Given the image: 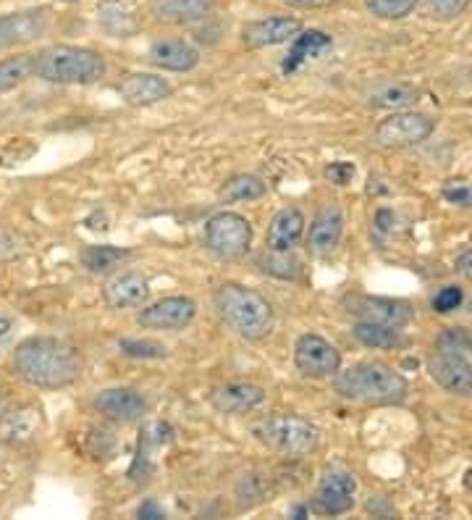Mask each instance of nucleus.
Segmentation results:
<instances>
[{
  "instance_id": "a878e982",
  "label": "nucleus",
  "mask_w": 472,
  "mask_h": 520,
  "mask_svg": "<svg viewBox=\"0 0 472 520\" xmlns=\"http://www.w3.org/2000/svg\"><path fill=\"white\" fill-rule=\"evenodd\" d=\"M354 339L360 345L370 347V350H394V347L404 345L402 331L396 326H383V324H370V321H357L352 329Z\"/></svg>"
},
{
  "instance_id": "f03ea898",
  "label": "nucleus",
  "mask_w": 472,
  "mask_h": 520,
  "mask_svg": "<svg viewBox=\"0 0 472 520\" xmlns=\"http://www.w3.org/2000/svg\"><path fill=\"white\" fill-rule=\"evenodd\" d=\"M336 392L344 400L368 402V405H396L410 392L402 373L383 363H360L347 371H336Z\"/></svg>"
},
{
  "instance_id": "9d476101",
  "label": "nucleus",
  "mask_w": 472,
  "mask_h": 520,
  "mask_svg": "<svg viewBox=\"0 0 472 520\" xmlns=\"http://www.w3.org/2000/svg\"><path fill=\"white\" fill-rule=\"evenodd\" d=\"M197 316V303L189 297H163L158 303L139 310L137 324L153 331L187 329Z\"/></svg>"
},
{
  "instance_id": "473e14b6",
  "label": "nucleus",
  "mask_w": 472,
  "mask_h": 520,
  "mask_svg": "<svg viewBox=\"0 0 472 520\" xmlns=\"http://www.w3.org/2000/svg\"><path fill=\"white\" fill-rule=\"evenodd\" d=\"M121 352L129 358H163L166 347L153 339H121Z\"/></svg>"
},
{
  "instance_id": "f704fd0d",
  "label": "nucleus",
  "mask_w": 472,
  "mask_h": 520,
  "mask_svg": "<svg viewBox=\"0 0 472 520\" xmlns=\"http://www.w3.org/2000/svg\"><path fill=\"white\" fill-rule=\"evenodd\" d=\"M263 268L268 274L281 276V279H294L299 271V263L294 258H289V253H273V258L263 260Z\"/></svg>"
},
{
  "instance_id": "7c9ffc66",
  "label": "nucleus",
  "mask_w": 472,
  "mask_h": 520,
  "mask_svg": "<svg viewBox=\"0 0 472 520\" xmlns=\"http://www.w3.org/2000/svg\"><path fill=\"white\" fill-rule=\"evenodd\" d=\"M417 0H365V8L370 14L378 16V19H386V22H396V19H404L415 11Z\"/></svg>"
},
{
  "instance_id": "a19ab883",
  "label": "nucleus",
  "mask_w": 472,
  "mask_h": 520,
  "mask_svg": "<svg viewBox=\"0 0 472 520\" xmlns=\"http://www.w3.org/2000/svg\"><path fill=\"white\" fill-rule=\"evenodd\" d=\"M286 3L297 8H323V6H331L334 0H286Z\"/></svg>"
},
{
  "instance_id": "ea45409f",
  "label": "nucleus",
  "mask_w": 472,
  "mask_h": 520,
  "mask_svg": "<svg viewBox=\"0 0 472 520\" xmlns=\"http://www.w3.org/2000/svg\"><path fill=\"white\" fill-rule=\"evenodd\" d=\"M457 271L462 276H467V279H472V250H467V253H462L457 258Z\"/></svg>"
},
{
  "instance_id": "cd10ccee",
  "label": "nucleus",
  "mask_w": 472,
  "mask_h": 520,
  "mask_svg": "<svg viewBox=\"0 0 472 520\" xmlns=\"http://www.w3.org/2000/svg\"><path fill=\"white\" fill-rule=\"evenodd\" d=\"M268 192V184L260 176L239 174L221 187L223 203H242V200H257Z\"/></svg>"
},
{
  "instance_id": "c03bdc74",
  "label": "nucleus",
  "mask_w": 472,
  "mask_h": 520,
  "mask_svg": "<svg viewBox=\"0 0 472 520\" xmlns=\"http://www.w3.org/2000/svg\"><path fill=\"white\" fill-rule=\"evenodd\" d=\"M66 3H74V0H66Z\"/></svg>"
},
{
  "instance_id": "a211bd4d",
  "label": "nucleus",
  "mask_w": 472,
  "mask_h": 520,
  "mask_svg": "<svg viewBox=\"0 0 472 520\" xmlns=\"http://www.w3.org/2000/svg\"><path fill=\"white\" fill-rule=\"evenodd\" d=\"M265 400V392L263 387H257V384H250V381H231V384H223L213 392V408L218 413H231V415H239V413H250L255 410L257 405H263Z\"/></svg>"
},
{
  "instance_id": "4468645a",
  "label": "nucleus",
  "mask_w": 472,
  "mask_h": 520,
  "mask_svg": "<svg viewBox=\"0 0 472 520\" xmlns=\"http://www.w3.org/2000/svg\"><path fill=\"white\" fill-rule=\"evenodd\" d=\"M95 410H98L103 418L113 423H134L139 421L147 410L145 397L129 387H111L103 389V392L95 397Z\"/></svg>"
},
{
  "instance_id": "6ab92c4d",
  "label": "nucleus",
  "mask_w": 472,
  "mask_h": 520,
  "mask_svg": "<svg viewBox=\"0 0 472 520\" xmlns=\"http://www.w3.org/2000/svg\"><path fill=\"white\" fill-rule=\"evenodd\" d=\"M171 92L174 90H171L166 79L155 77V74H132L118 85V95L124 98V103L134 108L155 106L160 100H166Z\"/></svg>"
},
{
  "instance_id": "20e7f679",
  "label": "nucleus",
  "mask_w": 472,
  "mask_h": 520,
  "mask_svg": "<svg viewBox=\"0 0 472 520\" xmlns=\"http://www.w3.org/2000/svg\"><path fill=\"white\" fill-rule=\"evenodd\" d=\"M32 77H40L53 85H95L105 77V61L98 50L53 45L35 56Z\"/></svg>"
},
{
  "instance_id": "c9c22d12",
  "label": "nucleus",
  "mask_w": 472,
  "mask_h": 520,
  "mask_svg": "<svg viewBox=\"0 0 472 520\" xmlns=\"http://www.w3.org/2000/svg\"><path fill=\"white\" fill-rule=\"evenodd\" d=\"M470 347H472V337L465 329L446 331L444 337L438 339V350L441 352H457V355H465Z\"/></svg>"
},
{
  "instance_id": "6e6552de",
  "label": "nucleus",
  "mask_w": 472,
  "mask_h": 520,
  "mask_svg": "<svg viewBox=\"0 0 472 520\" xmlns=\"http://www.w3.org/2000/svg\"><path fill=\"white\" fill-rule=\"evenodd\" d=\"M294 366L307 379H328L339 371L341 355L326 337L302 334L294 345Z\"/></svg>"
},
{
  "instance_id": "c756f323",
  "label": "nucleus",
  "mask_w": 472,
  "mask_h": 520,
  "mask_svg": "<svg viewBox=\"0 0 472 520\" xmlns=\"http://www.w3.org/2000/svg\"><path fill=\"white\" fill-rule=\"evenodd\" d=\"M415 100H417V90L407 85L381 87V90H375L373 95H370V103L378 108H402L415 103Z\"/></svg>"
},
{
  "instance_id": "e433bc0d",
  "label": "nucleus",
  "mask_w": 472,
  "mask_h": 520,
  "mask_svg": "<svg viewBox=\"0 0 472 520\" xmlns=\"http://www.w3.org/2000/svg\"><path fill=\"white\" fill-rule=\"evenodd\" d=\"M462 300H465L462 287H444L433 297V310L436 313H452V310H457L462 305Z\"/></svg>"
},
{
  "instance_id": "412c9836",
  "label": "nucleus",
  "mask_w": 472,
  "mask_h": 520,
  "mask_svg": "<svg viewBox=\"0 0 472 520\" xmlns=\"http://www.w3.org/2000/svg\"><path fill=\"white\" fill-rule=\"evenodd\" d=\"M341 232H344V216H341L339 208H323V211L313 218V226H310V234H307L310 253H334L341 242Z\"/></svg>"
},
{
  "instance_id": "4c0bfd02",
  "label": "nucleus",
  "mask_w": 472,
  "mask_h": 520,
  "mask_svg": "<svg viewBox=\"0 0 472 520\" xmlns=\"http://www.w3.org/2000/svg\"><path fill=\"white\" fill-rule=\"evenodd\" d=\"M326 176L334 184H349V182H352V176H354V166L347 161H336V163H331V166H328Z\"/></svg>"
},
{
  "instance_id": "f3484780",
  "label": "nucleus",
  "mask_w": 472,
  "mask_h": 520,
  "mask_svg": "<svg viewBox=\"0 0 472 520\" xmlns=\"http://www.w3.org/2000/svg\"><path fill=\"white\" fill-rule=\"evenodd\" d=\"M305 234V216L299 208H284L271 218L265 245L271 253H292L299 245V239Z\"/></svg>"
},
{
  "instance_id": "0eeeda50",
  "label": "nucleus",
  "mask_w": 472,
  "mask_h": 520,
  "mask_svg": "<svg viewBox=\"0 0 472 520\" xmlns=\"http://www.w3.org/2000/svg\"><path fill=\"white\" fill-rule=\"evenodd\" d=\"M433 119H428L425 113L404 111V113H391L389 119H383L378 127H375L373 140L375 145L389 150L399 148H412V145H420L433 134Z\"/></svg>"
},
{
  "instance_id": "f8f14e48",
  "label": "nucleus",
  "mask_w": 472,
  "mask_h": 520,
  "mask_svg": "<svg viewBox=\"0 0 472 520\" xmlns=\"http://www.w3.org/2000/svg\"><path fill=\"white\" fill-rule=\"evenodd\" d=\"M349 313H352L357 321H370V324H383V326H396L402 329L412 321V308L410 303L404 300H391V297H370L360 295L349 300Z\"/></svg>"
},
{
  "instance_id": "bb28decb",
  "label": "nucleus",
  "mask_w": 472,
  "mask_h": 520,
  "mask_svg": "<svg viewBox=\"0 0 472 520\" xmlns=\"http://www.w3.org/2000/svg\"><path fill=\"white\" fill-rule=\"evenodd\" d=\"M129 250L113 245H92L82 250V266L92 274H108L116 266H121L126 258H129Z\"/></svg>"
},
{
  "instance_id": "aec40b11",
  "label": "nucleus",
  "mask_w": 472,
  "mask_h": 520,
  "mask_svg": "<svg viewBox=\"0 0 472 520\" xmlns=\"http://www.w3.org/2000/svg\"><path fill=\"white\" fill-rule=\"evenodd\" d=\"M216 0H153L150 14L163 24H195L208 19Z\"/></svg>"
},
{
  "instance_id": "b1692460",
  "label": "nucleus",
  "mask_w": 472,
  "mask_h": 520,
  "mask_svg": "<svg viewBox=\"0 0 472 520\" xmlns=\"http://www.w3.org/2000/svg\"><path fill=\"white\" fill-rule=\"evenodd\" d=\"M331 45H334V40H331L326 32H320V29L299 32V35L294 37L292 50H289V56H286V61L281 69H284L286 74H292V71H297L299 66L305 64V61H310V58L323 56L326 50H331Z\"/></svg>"
},
{
  "instance_id": "393cba45",
  "label": "nucleus",
  "mask_w": 472,
  "mask_h": 520,
  "mask_svg": "<svg viewBox=\"0 0 472 520\" xmlns=\"http://www.w3.org/2000/svg\"><path fill=\"white\" fill-rule=\"evenodd\" d=\"M40 410L21 408V410H0V439L11 444L29 442L37 434V421H40Z\"/></svg>"
},
{
  "instance_id": "39448f33",
  "label": "nucleus",
  "mask_w": 472,
  "mask_h": 520,
  "mask_svg": "<svg viewBox=\"0 0 472 520\" xmlns=\"http://www.w3.org/2000/svg\"><path fill=\"white\" fill-rule=\"evenodd\" d=\"M255 434L263 439L268 447H273L281 455L305 457L318 450L320 431L305 418L297 415H271L255 429Z\"/></svg>"
},
{
  "instance_id": "4be33fe9",
  "label": "nucleus",
  "mask_w": 472,
  "mask_h": 520,
  "mask_svg": "<svg viewBox=\"0 0 472 520\" xmlns=\"http://www.w3.org/2000/svg\"><path fill=\"white\" fill-rule=\"evenodd\" d=\"M147 58H150V64L163 71H192L200 64L197 48L184 40H160L150 48Z\"/></svg>"
},
{
  "instance_id": "ddd939ff",
  "label": "nucleus",
  "mask_w": 472,
  "mask_h": 520,
  "mask_svg": "<svg viewBox=\"0 0 472 520\" xmlns=\"http://www.w3.org/2000/svg\"><path fill=\"white\" fill-rule=\"evenodd\" d=\"M302 32V22L292 16H271V19H257V22L244 24L242 40L250 50L273 48L284 45Z\"/></svg>"
},
{
  "instance_id": "2f4dec72",
  "label": "nucleus",
  "mask_w": 472,
  "mask_h": 520,
  "mask_svg": "<svg viewBox=\"0 0 472 520\" xmlns=\"http://www.w3.org/2000/svg\"><path fill=\"white\" fill-rule=\"evenodd\" d=\"M470 6V0H425V11L438 22H452L462 16Z\"/></svg>"
},
{
  "instance_id": "2eb2a0df",
  "label": "nucleus",
  "mask_w": 472,
  "mask_h": 520,
  "mask_svg": "<svg viewBox=\"0 0 472 520\" xmlns=\"http://www.w3.org/2000/svg\"><path fill=\"white\" fill-rule=\"evenodd\" d=\"M428 371L438 387H444L452 394H470L472 392V366L467 363L465 355L457 352H441L438 350L428 360Z\"/></svg>"
},
{
  "instance_id": "79ce46f5",
  "label": "nucleus",
  "mask_w": 472,
  "mask_h": 520,
  "mask_svg": "<svg viewBox=\"0 0 472 520\" xmlns=\"http://www.w3.org/2000/svg\"><path fill=\"white\" fill-rule=\"evenodd\" d=\"M139 518H163V510L155 502H145L139 507Z\"/></svg>"
},
{
  "instance_id": "1a4fd4ad",
  "label": "nucleus",
  "mask_w": 472,
  "mask_h": 520,
  "mask_svg": "<svg viewBox=\"0 0 472 520\" xmlns=\"http://www.w3.org/2000/svg\"><path fill=\"white\" fill-rule=\"evenodd\" d=\"M354 492H357V481H354L352 473L341 471V468H331L320 478L310 510L318 515L349 513L354 505Z\"/></svg>"
},
{
  "instance_id": "c85d7f7f",
  "label": "nucleus",
  "mask_w": 472,
  "mask_h": 520,
  "mask_svg": "<svg viewBox=\"0 0 472 520\" xmlns=\"http://www.w3.org/2000/svg\"><path fill=\"white\" fill-rule=\"evenodd\" d=\"M32 69H35V56L3 58L0 61V95L16 90L24 79L32 77Z\"/></svg>"
},
{
  "instance_id": "58836bf2",
  "label": "nucleus",
  "mask_w": 472,
  "mask_h": 520,
  "mask_svg": "<svg viewBox=\"0 0 472 520\" xmlns=\"http://www.w3.org/2000/svg\"><path fill=\"white\" fill-rule=\"evenodd\" d=\"M16 253V239L11 234L0 232V260L11 258Z\"/></svg>"
},
{
  "instance_id": "f257e3e1",
  "label": "nucleus",
  "mask_w": 472,
  "mask_h": 520,
  "mask_svg": "<svg viewBox=\"0 0 472 520\" xmlns=\"http://www.w3.org/2000/svg\"><path fill=\"white\" fill-rule=\"evenodd\" d=\"M14 371L29 387L63 389L82 376V355L63 339L32 337L16 347Z\"/></svg>"
},
{
  "instance_id": "72a5a7b5",
  "label": "nucleus",
  "mask_w": 472,
  "mask_h": 520,
  "mask_svg": "<svg viewBox=\"0 0 472 520\" xmlns=\"http://www.w3.org/2000/svg\"><path fill=\"white\" fill-rule=\"evenodd\" d=\"M446 203L457 205V208H472V179H449L441 187Z\"/></svg>"
},
{
  "instance_id": "37998d69",
  "label": "nucleus",
  "mask_w": 472,
  "mask_h": 520,
  "mask_svg": "<svg viewBox=\"0 0 472 520\" xmlns=\"http://www.w3.org/2000/svg\"><path fill=\"white\" fill-rule=\"evenodd\" d=\"M3 400H6V392H3V384H0V410H3Z\"/></svg>"
},
{
  "instance_id": "7ed1b4c3",
  "label": "nucleus",
  "mask_w": 472,
  "mask_h": 520,
  "mask_svg": "<svg viewBox=\"0 0 472 520\" xmlns=\"http://www.w3.org/2000/svg\"><path fill=\"white\" fill-rule=\"evenodd\" d=\"M218 316L244 339H263L273 326V308L260 292L226 282L213 295Z\"/></svg>"
},
{
  "instance_id": "9b49d317",
  "label": "nucleus",
  "mask_w": 472,
  "mask_h": 520,
  "mask_svg": "<svg viewBox=\"0 0 472 520\" xmlns=\"http://www.w3.org/2000/svg\"><path fill=\"white\" fill-rule=\"evenodd\" d=\"M48 29V8H29V11H16V14L0 16V50L35 43Z\"/></svg>"
},
{
  "instance_id": "dca6fc26",
  "label": "nucleus",
  "mask_w": 472,
  "mask_h": 520,
  "mask_svg": "<svg viewBox=\"0 0 472 520\" xmlns=\"http://www.w3.org/2000/svg\"><path fill=\"white\" fill-rule=\"evenodd\" d=\"M103 300L111 310L142 308L150 300V284L139 271H124L116 274L103 287Z\"/></svg>"
},
{
  "instance_id": "423d86ee",
  "label": "nucleus",
  "mask_w": 472,
  "mask_h": 520,
  "mask_svg": "<svg viewBox=\"0 0 472 520\" xmlns=\"http://www.w3.org/2000/svg\"><path fill=\"white\" fill-rule=\"evenodd\" d=\"M205 245L223 260L244 258L252 245L250 221L239 213L223 211L205 224Z\"/></svg>"
},
{
  "instance_id": "5701e85b",
  "label": "nucleus",
  "mask_w": 472,
  "mask_h": 520,
  "mask_svg": "<svg viewBox=\"0 0 472 520\" xmlns=\"http://www.w3.org/2000/svg\"><path fill=\"white\" fill-rule=\"evenodd\" d=\"M100 27L113 37H132L139 29L134 0H103L98 8Z\"/></svg>"
}]
</instances>
